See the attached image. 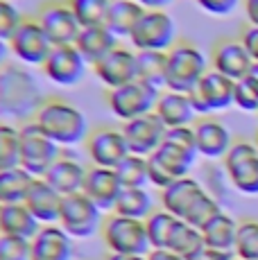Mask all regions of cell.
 <instances>
[{
  "label": "cell",
  "mask_w": 258,
  "mask_h": 260,
  "mask_svg": "<svg viewBox=\"0 0 258 260\" xmlns=\"http://www.w3.org/2000/svg\"><path fill=\"white\" fill-rule=\"evenodd\" d=\"M233 93H236V82L211 68L197 84L195 91L188 93V98L197 118H204L233 107Z\"/></svg>",
  "instance_id": "12"
},
{
  "label": "cell",
  "mask_w": 258,
  "mask_h": 260,
  "mask_svg": "<svg viewBox=\"0 0 258 260\" xmlns=\"http://www.w3.org/2000/svg\"><path fill=\"white\" fill-rule=\"evenodd\" d=\"M211 71V61L197 43L179 39L166 52V91L190 93Z\"/></svg>",
  "instance_id": "4"
},
{
  "label": "cell",
  "mask_w": 258,
  "mask_h": 260,
  "mask_svg": "<svg viewBox=\"0 0 258 260\" xmlns=\"http://www.w3.org/2000/svg\"><path fill=\"white\" fill-rule=\"evenodd\" d=\"M233 107H238L240 111H247V113H254V111L258 113V88L247 77L236 82Z\"/></svg>",
  "instance_id": "41"
},
{
  "label": "cell",
  "mask_w": 258,
  "mask_h": 260,
  "mask_svg": "<svg viewBox=\"0 0 258 260\" xmlns=\"http://www.w3.org/2000/svg\"><path fill=\"white\" fill-rule=\"evenodd\" d=\"M23 21H25V14L18 9L14 0H0V39L3 41H9Z\"/></svg>",
  "instance_id": "39"
},
{
  "label": "cell",
  "mask_w": 258,
  "mask_h": 260,
  "mask_svg": "<svg viewBox=\"0 0 258 260\" xmlns=\"http://www.w3.org/2000/svg\"><path fill=\"white\" fill-rule=\"evenodd\" d=\"M46 98L32 68L16 63L14 59L0 68V118L5 122L21 127L34 120Z\"/></svg>",
  "instance_id": "1"
},
{
  "label": "cell",
  "mask_w": 258,
  "mask_h": 260,
  "mask_svg": "<svg viewBox=\"0 0 258 260\" xmlns=\"http://www.w3.org/2000/svg\"><path fill=\"white\" fill-rule=\"evenodd\" d=\"M116 174L120 179L122 188H147V183H150V163H147L145 156L129 154L116 168Z\"/></svg>",
  "instance_id": "35"
},
{
  "label": "cell",
  "mask_w": 258,
  "mask_h": 260,
  "mask_svg": "<svg viewBox=\"0 0 258 260\" xmlns=\"http://www.w3.org/2000/svg\"><path fill=\"white\" fill-rule=\"evenodd\" d=\"M7 43L14 61L27 68H41L54 48L46 29L34 16H25V21L18 25V29Z\"/></svg>",
  "instance_id": "10"
},
{
  "label": "cell",
  "mask_w": 258,
  "mask_h": 260,
  "mask_svg": "<svg viewBox=\"0 0 258 260\" xmlns=\"http://www.w3.org/2000/svg\"><path fill=\"white\" fill-rule=\"evenodd\" d=\"M236 260H240V258H236Z\"/></svg>",
  "instance_id": "53"
},
{
  "label": "cell",
  "mask_w": 258,
  "mask_h": 260,
  "mask_svg": "<svg viewBox=\"0 0 258 260\" xmlns=\"http://www.w3.org/2000/svg\"><path fill=\"white\" fill-rule=\"evenodd\" d=\"M88 168L75 156V154L61 152V156L57 158V163L46 172V181L57 190L61 197L66 194H75L84 190V181H86Z\"/></svg>",
  "instance_id": "23"
},
{
  "label": "cell",
  "mask_w": 258,
  "mask_h": 260,
  "mask_svg": "<svg viewBox=\"0 0 258 260\" xmlns=\"http://www.w3.org/2000/svg\"><path fill=\"white\" fill-rule=\"evenodd\" d=\"M43 224L32 215L25 204H12L0 208V233L32 240Z\"/></svg>",
  "instance_id": "27"
},
{
  "label": "cell",
  "mask_w": 258,
  "mask_h": 260,
  "mask_svg": "<svg viewBox=\"0 0 258 260\" xmlns=\"http://www.w3.org/2000/svg\"><path fill=\"white\" fill-rule=\"evenodd\" d=\"M122 183L118 179L116 170L111 168H98V166H88L86 172V181H84L82 192L100 208L102 213H113L118 199L122 194Z\"/></svg>",
  "instance_id": "20"
},
{
  "label": "cell",
  "mask_w": 258,
  "mask_h": 260,
  "mask_svg": "<svg viewBox=\"0 0 258 260\" xmlns=\"http://www.w3.org/2000/svg\"><path fill=\"white\" fill-rule=\"evenodd\" d=\"M61 194L54 190L50 183L43 177H37L32 181V186L27 190L25 197V206L32 211V215L39 222L46 226V224H57L59 222V213H61Z\"/></svg>",
  "instance_id": "24"
},
{
  "label": "cell",
  "mask_w": 258,
  "mask_h": 260,
  "mask_svg": "<svg viewBox=\"0 0 258 260\" xmlns=\"http://www.w3.org/2000/svg\"><path fill=\"white\" fill-rule=\"evenodd\" d=\"M32 256L29 260H73L75 242L59 224H46L29 240Z\"/></svg>",
  "instance_id": "21"
},
{
  "label": "cell",
  "mask_w": 258,
  "mask_h": 260,
  "mask_svg": "<svg viewBox=\"0 0 258 260\" xmlns=\"http://www.w3.org/2000/svg\"><path fill=\"white\" fill-rule=\"evenodd\" d=\"M66 3L82 27L104 25L109 16V7H111V0H66Z\"/></svg>",
  "instance_id": "36"
},
{
  "label": "cell",
  "mask_w": 258,
  "mask_h": 260,
  "mask_svg": "<svg viewBox=\"0 0 258 260\" xmlns=\"http://www.w3.org/2000/svg\"><path fill=\"white\" fill-rule=\"evenodd\" d=\"M238 226H240V222H236L229 213L222 211L220 215H215V217H213L211 222L202 229V236H204L206 249H217V251H236Z\"/></svg>",
  "instance_id": "29"
},
{
  "label": "cell",
  "mask_w": 258,
  "mask_h": 260,
  "mask_svg": "<svg viewBox=\"0 0 258 260\" xmlns=\"http://www.w3.org/2000/svg\"><path fill=\"white\" fill-rule=\"evenodd\" d=\"M7 61H12V52H9V43L0 39V68H3Z\"/></svg>",
  "instance_id": "47"
},
{
  "label": "cell",
  "mask_w": 258,
  "mask_h": 260,
  "mask_svg": "<svg viewBox=\"0 0 258 260\" xmlns=\"http://www.w3.org/2000/svg\"><path fill=\"white\" fill-rule=\"evenodd\" d=\"M57 224L73 240H88L102 231L104 213L84 192L66 194L61 199V213Z\"/></svg>",
  "instance_id": "8"
},
{
  "label": "cell",
  "mask_w": 258,
  "mask_h": 260,
  "mask_svg": "<svg viewBox=\"0 0 258 260\" xmlns=\"http://www.w3.org/2000/svg\"><path fill=\"white\" fill-rule=\"evenodd\" d=\"M122 41L107 25H93V27H82V32H79L75 41V48L82 52V57L88 61V66H95L100 59H104Z\"/></svg>",
  "instance_id": "26"
},
{
  "label": "cell",
  "mask_w": 258,
  "mask_h": 260,
  "mask_svg": "<svg viewBox=\"0 0 258 260\" xmlns=\"http://www.w3.org/2000/svg\"><path fill=\"white\" fill-rule=\"evenodd\" d=\"M170 251H175L183 260H202L206 256V242L200 229L190 226L186 222H179L168 244Z\"/></svg>",
  "instance_id": "30"
},
{
  "label": "cell",
  "mask_w": 258,
  "mask_h": 260,
  "mask_svg": "<svg viewBox=\"0 0 258 260\" xmlns=\"http://www.w3.org/2000/svg\"><path fill=\"white\" fill-rule=\"evenodd\" d=\"M34 18L41 23L46 34L50 37L52 46H75L82 25L66 0H46L34 12Z\"/></svg>",
  "instance_id": "14"
},
{
  "label": "cell",
  "mask_w": 258,
  "mask_h": 260,
  "mask_svg": "<svg viewBox=\"0 0 258 260\" xmlns=\"http://www.w3.org/2000/svg\"><path fill=\"white\" fill-rule=\"evenodd\" d=\"M91 71L107 91H113V88H120L138 79V54L132 46L120 43L95 66H91Z\"/></svg>",
  "instance_id": "16"
},
{
  "label": "cell",
  "mask_w": 258,
  "mask_h": 260,
  "mask_svg": "<svg viewBox=\"0 0 258 260\" xmlns=\"http://www.w3.org/2000/svg\"><path fill=\"white\" fill-rule=\"evenodd\" d=\"M34 122L61 149L84 145L91 134L86 113L71 100L59 98V95H48L46 102L41 104V109L34 116Z\"/></svg>",
  "instance_id": "3"
},
{
  "label": "cell",
  "mask_w": 258,
  "mask_h": 260,
  "mask_svg": "<svg viewBox=\"0 0 258 260\" xmlns=\"http://www.w3.org/2000/svg\"><path fill=\"white\" fill-rule=\"evenodd\" d=\"M63 149L39 129L34 120L21 124V168L32 177H46Z\"/></svg>",
  "instance_id": "9"
},
{
  "label": "cell",
  "mask_w": 258,
  "mask_h": 260,
  "mask_svg": "<svg viewBox=\"0 0 258 260\" xmlns=\"http://www.w3.org/2000/svg\"><path fill=\"white\" fill-rule=\"evenodd\" d=\"M0 122H3V118H0Z\"/></svg>",
  "instance_id": "52"
},
{
  "label": "cell",
  "mask_w": 258,
  "mask_h": 260,
  "mask_svg": "<svg viewBox=\"0 0 258 260\" xmlns=\"http://www.w3.org/2000/svg\"><path fill=\"white\" fill-rule=\"evenodd\" d=\"M240 41L245 43L247 52L251 54L254 63H258V27H254V25H247V27L242 29V34H240Z\"/></svg>",
  "instance_id": "43"
},
{
  "label": "cell",
  "mask_w": 258,
  "mask_h": 260,
  "mask_svg": "<svg viewBox=\"0 0 258 260\" xmlns=\"http://www.w3.org/2000/svg\"><path fill=\"white\" fill-rule=\"evenodd\" d=\"M154 113L166 124V129L192 127L197 120V113L190 104V98L186 93H175V91H161Z\"/></svg>",
  "instance_id": "25"
},
{
  "label": "cell",
  "mask_w": 258,
  "mask_h": 260,
  "mask_svg": "<svg viewBox=\"0 0 258 260\" xmlns=\"http://www.w3.org/2000/svg\"><path fill=\"white\" fill-rule=\"evenodd\" d=\"M236 256L240 260H258V222L245 219L238 226Z\"/></svg>",
  "instance_id": "38"
},
{
  "label": "cell",
  "mask_w": 258,
  "mask_h": 260,
  "mask_svg": "<svg viewBox=\"0 0 258 260\" xmlns=\"http://www.w3.org/2000/svg\"><path fill=\"white\" fill-rule=\"evenodd\" d=\"M21 168V127L0 122V170Z\"/></svg>",
  "instance_id": "34"
},
{
  "label": "cell",
  "mask_w": 258,
  "mask_h": 260,
  "mask_svg": "<svg viewBox=\"0 0 258 260\" xmlns=\"http://www.w3.org/2000/svg\"><path fill=\"white\" fill-rule=\"evenodd\" d=\"M202 260H208V258H206V256H204V258H202Z\"/></svg>",
  "instance_id": "51"
},
{
  "label": "cell",
  "mask_w": 258,
  "mask_h": 260,
  "mask_svg": "<svg viewBox=\"0 0 258 260\" xmlns=\"http://www.w3.org/2000/svg\"><path fill=\"white\" fill-rule=\"evenodd\" d=\"M134 3H138L143 9H166L175 0H134Z\"/></svg>",
  "instance_id": "46"
},
{
  "label": "cell",
  "mask_w": 258,
  "mask_h": 260,
  "mask_svg": "<svg viewBox=\"0 0 258 260\" xmlns=\"http://www.w3.org/2000/svg\"><path fill=\"white\" fill-rule=\"evenodd\" d=\"M179 41V27L166 9H147L129 37V46L136 52H168Z\"/></svg>",
  "instance_id": "5"
},
{
  "label": "cell",
  "mask_w": 258,
  "mask_h": 260,
  "mask_svg": "<svg viewBox=\"0 0 258 260\" xmlns=\"http://www.w3.org/2000/svg\"><path fill=\"white\" fill-rule=\"evenodd\" d=\"M107 260H147V256H132V253H109Z\"/></svg>",
  "instance_id": "48"
},
{
  "label": "cell",
  "mask_w": 258,
  "mask_h": 260,
  "mask_svg": "<svg viewBox=\"0 0 258 260\" xmlns=\"http://www.w3.org/2000/svg\"><path fill=\"white\" fill-rule=\"evenodd\" d=\"M122 134H125V141L129 147V154H136V156H152L158 147L166 141V124L158 120L156 113L150 116H143L136 120H129V122L120 124Z\"/></svg>",
  "instance_id": "17"
},
{
  "label": "cell",
  "mask_w": 258,
  "mask_h": 260,
  "mask_svg": "<svg viewBox=\"0 0 258 260\" xmlns=\"http://www.w3.org/2000/svg\"><path fill=\"white\" fill-rule=\"evenodd\" d=\"M227 179L240 194H258V147L251 141H236L222 161Z\"/></svg>",
  "instance_id": "11"
},
{
  "label": "cell",
  "mask_w": 258,
  "mask_h": 260,
  "mask_svg": "<svg viewBox=\"0 0 258 260\" xmlns=\"http://www.w3.org/2000/svg\"><path fill=\"white\" fill-rule=\"evenodd\" d=\"M247 79H249V82L258 88V63H254V66H251V71H249V75H247Z\"/></svg>",
  "instance_id": "49"
},
{
  "label": "cell",
  "mask_w": 258,
  "mask_h": 260,
  "mask_svg": "<svg viewBox=\"0 0 258 260\" xmlns=\"http://www.w3.org/2000/svg\"><path fill=\"white\" fill-rule=\"evenodd\" d=\"M0 208H3V206H0Z\"/></svg>",
  "instance_id": "54"
},
{
  "label": "cell",
  "mask_w": 258,
  "mask_h": 260,
  "mask_svg": "<svg viewBox=\"0 0 258 260\" xmlns=\"http://www.w3.org/2000/svg\"><path fill=\"white\" fill-rule=\"evenodd\" d=\"M158 95H161V88L152 86V84L143 82V79H134L132 84L107 91L104 100H107V107L111 111V116L120 120L122 124V122H129V120L154 113Z\"/></svg>",
  "instance_id": "7"
},
{
  "label": "cell",
  "mask_w": 258,
  "mask_h": 260,
  "mask_svg": "<svg viewBox=\"0 0 258 260\" xmlns=\"http://www.w3.org/2000/svg\"><path fill=\"white\" fill-rule=\"evenodd\" d=\"M138 79L166 91V52H136Z\"/></svg>",
  "instance_id": "37"
},
{
  "label": "cell",
  "mask_w": 258,
  "mask_h": 260,
  "mask_svg": "<svg viewBox=\"0 0 258 260\" xmlns=\"http://www.w3.org/2000/svg\"><path fill=\"white\" fill-rule=\"evenodd\" d=\"M113 213L122 215V217H134V219H143L145 222L154 213V199H152L147 188H125L120 199H118L116 208H113Z\"/></svg>",
  "instance_id": "32"
},
{
  "label": "cell",
  "mask_w": 258,
  "mask_h": 260,
  "mask_svg": "<svg viewBox=\"0 0 258 260\" xmlns=\"http://www.w3.org/2000/svg\"><path fill=\"white\" fill-rule=\"evenodd\" d=\"M147 260H183V258H179L175 251H170V249H152V251L147 253Z\"/></svg>",
  "instance_id": "45"
},
{
  "label": "cell",
  "mask_w": 258,
  "mask_h": 260,
  "mask_svg": "<svg viewBox=\"0 0 258 260\" xmlns=\"http://www.w3.org/2000/svg\"><path fill=\"white\" fill-rule=\"evenodd\" d=\"M200 152H197L195 129L179 127L168 129L166 141L152 156H147L150 163V186L166 190L177 179L190 177V170L195 168Z\"/></svg>",
  "instance_id": "2"
},
{
  "label": "cell",
  "mask_w": 258,
  "mask_h": 260,
  "mask_svg": "<svg viewBox=\"0 0 258 260\" xmlns=\"http://www.w3.org/2000/svg\"><path fill=\"white\" fill-rule=\"evenodd\" d=\"M206 190L202 186L200 179L195 177H183L177 179L175 183H170L166 190L158 192V204L163 211L172 213L177 219H186V215L190 213V208L195 206V202L204 194Z\"/></svg>",
  "instance_id": "22"
},
{
  "label": "cell",
  "mask_w": 258,
  "mask_h": 260,
  "mask_svg": "<svg viewBox=\"0 0 258 260\" xmlns=\"http://www.w3.org/2000/svg\"><path fill=\"white\" fill-rule=\"evenodd\" d=\"M181 219H177L172 213L163 211V208H154V213L145 219V229H147V238H150L152 249H168L170 238L175 233L177 224Z\"/></svg>",
  "instance_id": "33"
},
{
  "label": "cell",
  "mask_w": 258,
  "mask_h": 260,
  "mask_svg": "<svg viewBox=\"0 0 258 260\" xmlns=\"http://www.w3.org/2000/svg\"><path fill=\"white\" fill-rule=\"evenodd\" d=\"M84 149H86L91 166L98 168L116 170L129 156L125 134L120 127H111V124H100V127L91 129L86 143H84Z\"/></svg>",
  "instance_id": "13"
},
{
  "label": "cell",
  "mask_w": 258,
  "mask_h": 260,
  "mask_svg": "<svg viewBox=\"0 0 258 260\" xmlns=\"http://www.w3.org/2000/svg\"><path fill=\"white\" fill-rule=\"evenodd\" d=\"M102 242L109 253H132V256H147L152 251L147 229L143 219L122 217L109 213L102 224Z\"/></svg>",
  "instance_id": "6"
},
{
  "label": "cell",
  "mask_w": 258,
  "mask_h": 260,
  "mask_svg": "<svg viewBox=\"0 0 258 260\" xmlns=\"http://www.w3.org/2000/svg\"><path fill=\"white\" fill-rule=\"evenodd\" d=\"M29 256H32L29 240L0 233V260H29Z\"/></svg>",
  "instance_id": "40"
},
{
  "label": "cell",
  "mask_w": 258,
  "mask_h": 260,
  "mask_svg": "<svg viewBox=\"0 0 258 260\" xmlns=\"http://www.w3.org/2000/svg\"><path fill=\"white\" fill-rule=\"evenodd\" d=\"M254 143H256V147H258V136H256V141H254Z\"/></svg>",
  "instance_id": "50"
},
{
  "label": "cell",
  "mask_w": 258,
  "mask_h": 260,
  "mask_svg": "<svg viewBox=\"0 0 258 260\" xmlns=\"http://www.w3.org/2000/svg\"><path fill=\"white\" fill-rule=\"evenodd\" d=\"M192 129H195L197 152H200V156L206 158V161H224L231 145L236 143L229 127H227L222 120H217L213 116L197 118Z\"/></svg>",
  "instance_id": "18"
},
{
  "label": "cell",
  "mask_w": 258,
  "mask_h": 260,
  "mask_svg": "<svg viewBox=\"0 0 258 260\" xmlns=\"http://www.w3.org/2000/svg\"><path fill=\"white\" fill-rule=\"evenodd\" d=\"M242 7H245V16L249 25L258 27V0H242Z\"/></svg>",
  "instance_id": "44"
},
{
  "label": "cell",
  "mask_w": 258,
  "mask_h": 260,
  "mask_svg": "<svg viewBox=\"0 0 258 260\" xmlns=\"http://www.w3.org/2000/svg\"><path fill=\"white\" fill-rule=\"evenodd\" d=\"M251 66H254V59L240 39H220L211 50V68L227 75L233 82L245 79Z\"/></svg>",
  "instance_id": "19"
},
{
  "label": "cell",
  "mask_w": 258,
  "mask_h": 260,
  "mask_svg": "<svg viewBox=\"0 0 258 260\" xmlns=\"http://www.w3.org/2000/svg\"><path fill=\"white\" fill-rule=\"evenodd\" d=\"M88 61L82 57V52L75 46H54L50 57L41 66V73L48 82L63 88H73L82 84V79L88 73Z\"/></svg>",
  "instance_id": "15"
},
{
  "label": "cell",
  "mask_w": 258,
  "mask_h": 260,
  "mask_svg": "<svg viewBox=\"0 0 258 260\" xmlns=\"http://www.w3.org/2000/svg\"><path fill=\"white\" fill-rule=\"evenodd\" d=\"M197 7L202 12H206L208 16H231L236 12V7L240 5V0H195Z\"/></svg>",
  "instance_id": "42"
},
{
  "label": "cell",
  "mask_w": 258,
  "mask_h": 260,
  "mask_svg": "<svg viewBox=\"0 0 258 260\" xmlns=\"http://www.w3.org/2000/svg\"><path fill=\"white\" fill-rule=\"evenodd\" d=\"M147 9H143L138 3L134 0H111V7H109V16H107V27L116 34L120 41H129L134 27L138 25L141 16Z\"/></svg>",
  "instance_id": "28"
},
{
  "label": "cell",
  "mask_w": 258,
  "mask_h": 260,
  "mask_svg": "<svg viewBox=\"0 0 258 260\" xmlns=\"http://www.w3.org/2000/svg\"><path fill=\"white\" fill-rule=\"evenodd\" d=\"M34 179L37 177H32L23 168L0 170V206H12V204L25 202L27 190Z\"/></svg>",
  "instance_id": "31"
}]
</instances>
